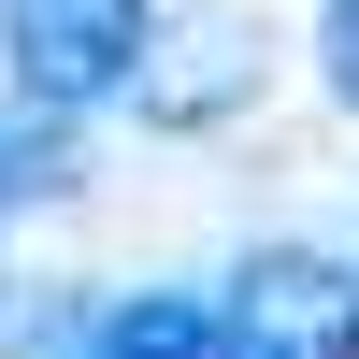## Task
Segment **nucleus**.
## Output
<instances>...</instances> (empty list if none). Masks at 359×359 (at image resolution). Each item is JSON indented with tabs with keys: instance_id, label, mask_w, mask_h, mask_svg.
Masks as SVG:
<instances>
[{
	"instance_id": "1",
	"label": "nucleus",
	"mask_w": 359,
	"mask_h": 359,
	"mask_svg": "<svg viewBox=\"0 0 359 359\" xmlns=\"http://www.w3.org/2000/svg\"><path fill=\"white\" fill-rule=\"evenodd\" d=\"M144 43H158V0H0V72H15V101L43 130L130 101Z\"/></svg>"
},
{
	"instance_id": "2",
	"label": "nucleus",
	"mask_w": 359,
	"mask_h": 359,
	"mask_svg": "<svg viewBox=\"0 0 359 359\" xmlns=\"http://www.w3.org/2000/svg\"><path fill=\"white\" fill-rule=\"evenodd\" d=\"M201 316H216V359H359V259H331V245H245Z\"/></svg>"
},
{
	"instance_id": "3",
	"label": "nucleus",
	"mask_w": 359,
	"mask_h": 359,
	"mask_svg": "<svg viewBox=\"0 0 359 359\" xmlns=\"http://www.w3.org/2000/svg\"><path fill=\"white\" fill-rule=\"evenodd\" d=\"M259 15L245 0H216V15H187V29H158L144 43V72H130V101L158 115V130H216V115H245L259 101Z\"/></svg>"
},
{
	"instance_id": "4",
	"label": "nucleus",
	"mask_w": 359,
	"mask_h": 359,
	"mask_svg": "<svg viewBox=\"0 0 359 359\" xmlns=\"http://www.w3.org/2000/svg\"><path fill=\"white\" fill-rule=\"evenodd\" d=\"M72 359H216V316L172 302V287H130V302H101L72 331Z\"/></svg>"
},
{
	"instance_id": "5",
	"label": "nucleus",
	"mask_w": 359,
	"mask_h": 359,
	"mask_svg": "<svg viewBox=\"0 0 359 359\" xmlns=\"http://www.w3.org/2000/svg\"><path fill=\"white\" fill-rule=\"evenodd\" d=\"M316 86L359 115V0H331V15H316Z\"/></svg>"
},
{
	"instance_id": "6",
	"label": "nucleus",
	"mask_w": 359,
	"mask_h": 359,
	"mask_svg": "<svg viewBox=\"0 0 359 359\" xmlns=\"http://www.w3.org/2000/svg\"><path fill=\"white\" fill-rule=\"evenodd\" d=\"M29 187H57V144L29 130V144H0V201H29Z\"/></svg>"
}]
</instances>
